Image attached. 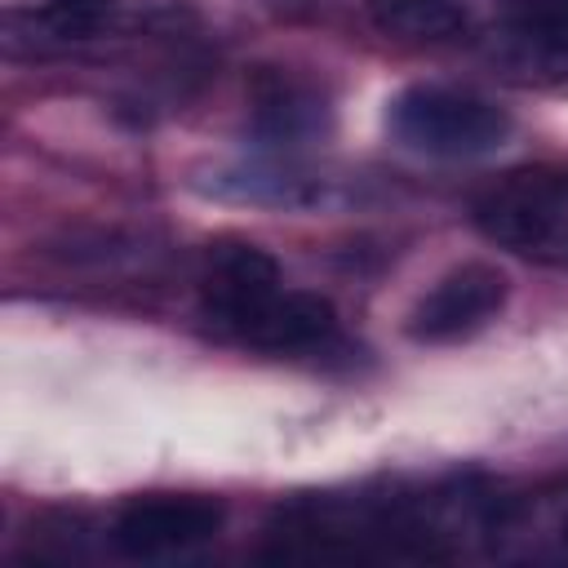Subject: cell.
Segmentation results:
<instances>
[{
    "instance_id": "cell-1",
    "label": "cell",
    "mask_w": 568,
    "mask_h": 568,
    "mask_svg": "<svg viewBox=\"0 0 568 568\" xmlns=\"http://www.w3.org/2000/svg\"><path fill=\"white\" fill-rule=\"evenodd\" d=\"M204 320L266 355H320L342 342L337 311L306 288H288L262 248H222L200 284Z\"/></svg>"
},
{
    "instance_id": "cell-2",
    "label": "cell",
    "mask_w": 568,
    "mask_h": 568,
    "mask_svg": "<svg viewBox=\"0 0 568 568\" xmlns=\"http://www.w3.org/2000/svg\"><path fill=\"white\" fill-rule=\"evenodd\" d=\"M479 235L532 266L568 271V173L519 169L475 195Z\"/></svg>"
},
{
    "instance_id": "cell-3",
    "label": "cell",
    "mask_w": 568,
    "mask_h": 568,
    "mask_svg": "<svg viewBox=\"0 0 568 568\" xmlns=\"http://www.w3.org/2000/svg\"><path fill=\"white\" fill-rule=\"evenodd\" d=\"M390 133L435 160H479L510 138V115L470 89L413 84L390 102Z\"/></svg>"
},
{
    "instance_id": "cell-4",
    "label": "cell",
    "mask_w": 568,
    "mask_h": 568,
    "mask_svg": "<svg viewBox=\"0 0 568 568\" xmlns=\"http://www.w3.org/2000/svg\"><path fill=\"white\" fill-rule=\"evenodd\" d=\"M506 297H510V284L497 266L466 262V266H453L444 280H435L417 297L404 328H408L413 342H426V346L462 342V337L479 333L484 324H493L501 315Z\"/></svg>"
},
{
    "instance_id": "cell-5",
    "label": "cell",
    "mask_w": 568,
    "mask_h": 568,
    "mask_svg": "<svg viewBox=\"0 0 568 568\" xmlns=\"http://www.w3.org/2000/svg\"><path fill=\"white\" fill-rule=\"evenodd\" d=\"M222 528V506L209 497H142L129 501L115 524H111V541L129 555V559H160V555H178L191 546H204L209 537H217Z\"/></svg>"
},
{
    "instance_id": "cell-6",
    "label": "cell",
    "mask_w": 568,
    "mask_h": 568,
    "mask_svg": "<svg viewBox=\"0 0 568 568\" xmlns=\"http://www.w3.org/2000/svg\"><path fill=\"white\" fill-rule=\"evenodd\" d=\"M368 18L377 31L395 40H448L466 27V4L462 0H364Z\"/></svg>"
},
{
    "instance_id": "cell-7",
    "label": "cell",
    "mask_w": 568,
    "mask_h": 568,
    "mask_svg": "<svg viewBox=\"0 0 568 568\" xmlns=\"http://www.w3.org/2000/svg\"><path fill=\"white\" fill-rule=\"evenodd\" d=\"M111 0H36L31 4V27L49 44H75L89 40L106 27Z\"/></svg>"
}]
</instances>
